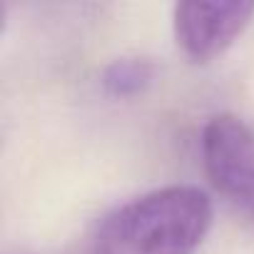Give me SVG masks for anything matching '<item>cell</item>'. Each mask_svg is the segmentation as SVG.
<instances>
[{
    "label": "cell",
    "mask_w": 254,
    "mask_h": 254,
    "mask_svg": "<svg viewBox=\"0 0 254 254\" xmlns=\"http://www.w3.org/2000/svg\"><path fill=\"white\" fill-rule=\"evenodd\" d=\"M209 227L207 194L190 185H172L107 214L90 254H194Z\"/></svg>",
    "instance_id": "obj_1"
},
{
    "label": "cell",
    "mask_w": 254,
    "mask_h": 254,
    "mask_svg": "<svg viewBox=\"0 0 254 254\" xmlns=\"http://www.w3.org/2000/svg\"><path fill=\"white\" fill-rule=\"evenodd\" d=\"M204 170L214 187L254 217V130L234 115H217L202 132Z\"/></svg>",
    "instance_id": "obj_2"
},
{
    "label": "cell",
    "mask_w": 254,
    "mask_h": 254,
    "mask_svg": "<svg viewBox=\"0 0 254 254\" xmlns=\"http://www.w3.org/2000/svg\"><path fill=\"white\" fill-rule=\"evenodd\" d=\"M254 3H177L172 13L177 45L197 63L219 58L252 23Z\"/></svg>",
    "instance_id": "obj_3"
},
{
    "label": "cell",
    "mask_w": 254,
    "mask_h": 254,
    "mask_svg": "<svg viewBox=\"0 0 254 254\" xmlns=\"http://www.w3.org/2000/svg\"><path fill=\"white\" fill-rule=\"evenodd\" d=\"M155 77V65L145 58H117L105 67L102 85L115 97H132Z\"/></svg>",
    "instance_id": "obj_4"
}]
</instances>
